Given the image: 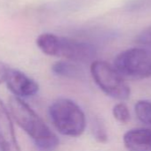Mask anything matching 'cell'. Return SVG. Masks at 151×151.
I'll use <instances>...</instances> for the list:
<instances>
[{"label": "cell", "mask_w": 151, "mask_h": 151, "mask_svg": "<svg viewBox=\"0 0 151 151\" xmlns=\"http://www.w3.org/2000/svg\"><path fill=\"white\" fill-rule=\"evenodd\" d=\"M52 71L56 75L69 79H79L83 75L81 69H79L76 65L67 61L56 62L52 66Z\"/></svg>", "instance_id": "9"}, {"label": "cell", "mask_w": 151, "mask_h": 151, "mask_svg": "<svg viewBox=\"0 0 151 151\" xmlns=\"http://www.w3.org/2000/svg\"><path fill=\"white\" fill-rule=\"evenodd\" d=\"M9 109L10 114L15 122L34 141L39 149L52 150L58 146V137L21 98L12 96L9 99Z\"/></svg>", "instance_id": "1"}, {"label": "cell", "mask_w": 151, "mask_h": 151, "mask_svg": "<svg viewBox=\"0 0 151 151\" xmlns=\"http://www.w3.org/2000/svg\"><path fill=\"white\" fill-rule=\"evenodd\" d=\"M0 150L21 151L16 139L11 114L0 99Z\"/></svg>", "instance_id": "7"}, {"label": "cell", "mask_w": 151, "mask_h": 151, "mask_svg": "<svg viewBox=\"0 0 151 151\" xmlns=\"http://www.w3.org/2000/svg\"><path fill=\"white\" fill-rule=\"evenodd\" d=\"M11 71V68L5 63L0 62V84L6 81L8 74Z\"/></svg>", "instance_id": "13"}, {"label": "cell", "mask_w": 151, "mask_h": 151, "mask_svg": "<svg viewBox=\"0 0 151 151\" xmlns=\"http://www.w3.org/2000/svg\"><path fill=\"white\" fill-rule=\"evenodd\" d=\"M135 113L141 122L148 126L151 130V102L142 100L135 104Z\"/></svg>", "instance_id": "10"}, {"label": "cell", "mask_w": 151, "mask_h": 151, "mask_svg": "<svg viewBox=\"0 0 151 151\" xmlns=\"http://www.w3.org/2000/svg\"><path fill=\"white\" fill-rule=\"evenodd\" d=\"M5 82L8 89L20 98L32 96L39 90L38 84L33 79L15 69H11Z\"/></svg>", "instance_id": "6"}, {"label": "cell", "mask_w": 151, "mask_h": 151, "mask_svg": "<svg viewBox=\"0 0 151 151\" xmlns=\"http://www.w3.org/2000/svg\"><path fill=\"white\" fill-rule=\"evenodd\" d=\"M125 147L129 151H151V130L134 128L126 132L123 137Z\"/></svg>", "instance_id": "8"}, {"label": "cell", "mask_w": 151, "mask_h": 151, "mask_svg": "<svg viewBox=\"0 0 151 151\" xmlns=\"http://www.w3.org/2000/svg\"><path fill=\"white\" fill-rule=\"evenodd\" d=\"M50 119L55 128L63 135L80 136L85 129L86 119L82 109L73 101L61 98L49 107Z\"/></svg>", "instance_id": "3"}, {"label": "cell", "mask_w": 151, "mask_h": 151, "mask_svg": "<svg viewBox=\"0 0 151 151\" xmlns=\"http://www.w3.org/2000/svg\"><path fill=\"white\" fill-rule=\"evenodd\" d=\"M114 67L125 77L131 79H145L151 75V58L149 52L141 48H132L119 53Z\"/></svg>", "instance_id": "5"}, {"label": "cell", "mask_w": 151, "mask_h": 151, "mask_svg": "<svg viewBox=\"0 0 151 151\" xmlns=\"http://www.w3.org/2000/svg\"><path fill=\"white\" fill-rule=\"evenodd\" d=\"M90 71L95 83L105 94L121 101L129 98L130 88L114 66L102 60H94Z\"/></svg>", "instance_id": "4"}, {"label": "cell", "mask_w": 151, "mask_h": 151, "mask_svg": "<svg viewBox=\"0 0 151 151\" xmlns=\"http://www.w3.org/2000/svg\"><path fill=\"white\" fill-rule=\"evenodd\" d=\"M114 118L120 123L125 124L130 120V111L124 103L117 104L112 110Z\"/></svg>", "instance_id": "11"}, {"label": "cell", "mask_w": 151, "mask_h": 151, "mask_svg": "<svg viewBox=\"0 0 151 151\" xmlns=\"http://www.w3.org/2000/svg\"><path fill=\"white\" fill-rule=\"evenodd\" d=\"M136 41L138 43L151 46V26L146 27L138 35Z\"/></svg>", "instance_id": "12"}, {"label": "cell", "mask_w": 151, "mask_h": 151, "mask_svg": "<svg viewBox=\"0 0 151 151\" xmlns=\"http://www.w3.org/2000/svg\"><path fill=\"white\" fill-rule=\"evenodd\" d=\"M40 50L53 57L63 58L75 62H88L96 56V49L90 43L50 33L41 34L36 41Z\"/></svg>", "instance_id": "2"}]
</instances>
